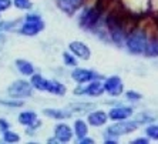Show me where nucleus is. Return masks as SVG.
I'll return each instance as SVG.
<instances>
[{
  "label": "nucleus",
  "instance_id": "f257e3e1",
  "mask_svg": "<svg viewBox=\"0 0 158 144\" xmlns=\"http://www.w3.org/2000/svg\"><path fill=\"white\" fill-rule=\"evenodd\" d=\"M125 17L123 13H120L118 10L113 11L108 19H107V27L110 32V36L113 39V41H115L117 44H121L125 36Z\"/></svg>",
  "mask_w": 158,
  "mask_h": 144
},
{
  "label": "nucleus",
  "instance_id": "f03ea898",
  "mask_svg": "<svg viewBox=\"0 0 158 144\" xmlns=\"http://www.w3.org/2000/svg\"><path fill=\"white\" fill-rule=\"evenodd\" d=\"M127 49L132 54H141V53H145V49L148 44V39L145 36L144 32L141 30H134L131 34L127 36Z\"/></svg>",
  "mask_w": 158,
  "mask_h": 144
},
{
  "label": "nucleus",
  "instance_id": "7ed1b4c3",
  "mask_svg": "<svg viewBox=\"0 0 158 144\" xmlns=\"http://www.w3.org/2000/svg\"><path fill=\"white\" fill-rule=\"evenodd\" d=\"M44 29V22L40 16L37 15H29L26 17V22L20 29V33L24 36H36Z\"/></svg>",
  "mask_w": 158,
  "mask_h": 144
},
{
  "label": "nucleus",
  "instance_id": "20e7f679",
  "mask_svg": "<svg viewBox=\"0 0 158 144\" xmlns=\"http://www.w3.org/2000/svg\"><path fill=\"white\" fill-rule=\"evenodd\" d=\"M101 13H103V10H101L98 6L84 10L80 15V26L83 27V29H87V30L93 29V27L97 24V22H98Z\"/></svg>",
  "mask_w": 158,
  "mask_h": 144
},
{
  "label": "nucleus",
  "instance_id": "39448f33",
  "mask_svg": "<svg viewBox=\"0 0 158 144\" xmlns=\"http://www.w3.org/2000/svg\"><path fill=\"white\" fill-rule=\"evenodd\" d=\"M33 93L31 86L24 80H17L9 87V94L15 99H23V97H30Z\"/></svg>",
  "mask_w": 158,
  "mask_h": 144
},
{
  "label": "nucleus",
  "instance_id": "423d86ee",
  "mask_svg": "<svg viewBox=\"0 0 158 144\" xmlns=\"http://www.w3.org/2000/svg\"><path fill=\"white\" fill-rule=\"evenodd\" d=\"M137 121H123L114 124V126L108 127L107 133L111 134V136H121V134H128L134 130H137Z\"/></svg>",
  "mask_w": 158,
  "mask_h": 144
},
{
  "label": "nucleus",
  "instance_id": "0eeeda50",
  "mask_svg": "<svg viewBox=\"0 0 158 144\" xmlns=\"http://www.w3.org/2000/svg\"><path fill=\"white\" fill-rule=\"evenodd\" d=\"M104 89L106 91L110 94V96H120L123 91H124V86L121 83V78L118 76H113V77H108L104 83Z\"/></svg>",
  "mask_w": 158,
  "mask_h": 144
},
{
  "label": "nucleus",
  "instance_id": "6e6552de",
  "mask_svg": "<svg viewBox=\"0 0 158 144\" xmlns=\"http://www.w3.org/2000/svg\"><path fill=\"white\" fill-rule=\"evenodd\" d=\"M69 47H70L71 53H73L76 57H80V59H83V60H88L91 57V50H90V49L87 47V44L83 43V41H71Z\"/></svg>",
  "mask_w": 158,
  "mask_h": 144
},
{
  "label": "nucleus",
  "instance_id": "1a4fd4ad",
  "mask_svg": "<svg viewBox=\"0 0 158 144\" xmlns=\"http://www.w3.org/2000/svg\"><path fill=\"white\" fill-rule=\"evenodd\" d=\"M54 136H56V140L60 141V143H67L70 141V138L73 137V130L67 124H59L56 126L54 129Z\"/></svg>",
  "mask_w": 158,
  "mask_h": 144
},
{
  "label": "nucleus",
  "instance_id": "9d476101",
  "mask_svg": "<svg viewBox=\"0 0 158 144\" xmlns=\"http://www.w3.org/2000/svg\"><path fill=\"white\" fill-rule=\"evenodd\" d=\"M71 77H73V80L77 81V83H87V81L94 80L96 74L90 70H85V69H76L71 73Z\"/></svg>",
  "mask_w": 158,
  "mask_h": 144
},
{
  "label": "nucleus",
  "instance_id": "9b49d317",
  "mask_svg": "<svg viewBox=\"0 0 158 144\" xmlns=\"http://www.w3.org/2000/svg\"><path fill=\"white\" fill-rule=\"evenodd\" d=\"M131 114H132V110L130 107H115V108H111L108 117H110L111 120H117V121H120V120L128 118Z\"/></svg>",
  "mask_w": 158,
  "mask_h": 144
},
{
  "label": "nucleus",
  "instance_id": "f8f14e48",
  "mask_svg": "<svg viewBox=\"0 0 158 144\" xmlns=\"http://www.w3.org/2000/svg\"><path fill=\"white\" fill-rule=\"evenodd\" d=\"M81 0H57V6L61 9L64 13H73L78 9Z\"/></svg>",
  "mask_w": 158,
  "mask_h": 144
},
{
  "label": "nucleus",
  "instance_id": "ddd939ff",
  "mask_svg": "<svg viewBox=\"0 0 158 144\" xmlns=\"http://www.w3.org/2000/svg\"><path fill=\"white\" fill-rule=\"evenodd\" d=\"M108 116L104 113V111H94V113H90L88 114V123L94 127H100L106 124Z\"/></svg>",
  "mask_w": 158,
  "mask_h": 144
},
{
  "label": "nucleus",
  "instance_id": "4468645a",
  "mask_svg": "<svg viewBox=\"0 0 158 144\" xmlns=\"http://www.w3.org/2000/svg\"><path fill=\"white\" fill-rule=\"evenodd\" d=\"M104 86L100 83V81H91L90 84L85 87L83 91L87 94V96H91V97H97V96H101L104 93Z\"/></svg>",
  "mask_w": 158,
  "mask_h": 144
},
{
  "label": "nucleus",
  "instance_id": "2eb2a0df",
  "mask_svg": "<svg viewBox=\"0 0 158 144\" xmlns=\"http://www.w3.org/2000/svg\"><path fill=\"white\" fill-rule=\"evenodd\" d=\"M48 81L50 80L44 78L40 74H33V76H31V84H33V87L37 90H41V91H47Z\"/></svg>",
  "mask_w": 158,
  "mask_h": 144
},
{
  "label": "nucleus",
  "instance_id": "dca6fc26",
  "mask_svg": "<svg viewBox=\"0 0 158 144\" xmlns=\"http://www.w3.org/2000/svg\"><path fill=\"white\" fill-rule=\"evenodd\" d=\"M16 66H17L19 71L22 74H24V76H33L34 67H33V64L29 63L27 60H22V59L16 60Z\"/></svg>",
  "mask_w": 158,
  "mask_h": 144
},
{
  "label": "nucleus",
  "instance_id": "f3484780",
  "mask_svg": "<svg viewBox=\"0 0 158 144\" xmlns=\"http://www.w3.org/2000/svg\"><path fill=\"white\" fill-rule=\"evenodd\" d=\"M36 113L34 111H23L19 114V121L22 123L23 126H30V124H33L36 121Z\"/></svg>",
  "mask_w": 158,
  "mask_h": 144
},
{
  "label": "nucleus",
  "instance_id": "a211bd4d",
  "mask_svg": "<svg viewBox=\"0 0 158 144\" xmlns=\"http://www.w3.org/2000/svg\"><path fill=\"white\" fill-rule=\"evenodd\" d=\"M44 114L47 116V117L50 118H57V120H60V118H67L70 117V113L66 110H56V108H46L44 110Z\"/></svg>",
  "mask_w": 158,
  "mask_h": 144
},
{
  "label": "nucleus",
  "instance_id": "6ab92c4d",
  "mask_svg": "<svg viewBox=\"0 0 158 144\" xmlns=\"http://www.w3.org/2000/svg\"><path fill=\"white\" fill-rule=\"evenodd\" d=\"M47 91L52 93V94H57V96H63L64 93H66V87L61 84V83H59V81L56 80H50L48 81V87H47Z\"/></svg>",
  "mask_w": 158,
  "mask_h": 144
},
{
  "label": "nucleus",
  "instance_id": "aec40b11",
  "mask_svg": "<svg viewBox=\"0 0 158 144\" xmlns=\"http://www.w3.org/2000/svg\"><path fill=\"white\" fill-rule=\"evenodd\" d=\"M74 131H76V136L78 137V140L84 138L88 133V127L85 126V123L83 120H77L74 123Z\"/></svg>",
  "mask_w": 158,
  "mask_h": 144
},
{
  "label": "nucleus",
  "instance_id": "412c9836",
  "mask_svg": "<svg viewBox=\"0 0 158 144\" xmlns=\"http://www.w3.org/2000/svg\"><path fill=\"white\" fill-rule=\"evenodd\" d=\"M145 54L150 56V57H155V56H158V40L157 39L148 41L147 49H145Z\"/></svg>",
  "mask_w": 158,
  "mask_h": 144
},
{
  "label": "nucleus",
  "instance_id": "4be33fe9",
  "mask_svg": "<svg viewBox=\"0 0 158 144\" xmlns=\"http://www.w3.org/2000/svg\"><path fill=\"white\" fill-rule=\"evenodd\" d=\"M3 140L6 141V143H17V141L20 140V137H19V134L6 130V131L3 133Z\"/></svg>",
  "mask_w": 158,
  "mask_h": 144
},
{
  "label": "nucleus",
  "instance_id": "5701e85b",
  "mask_svg": "<svg viewBox=\"0 0 158 144\" xmlns=\"http://www.w3.org/2000/svg\"><path fill=\"white\" fill-rule=\"evenodd\" d=\"M145 133H147V136L150 137V138L158 140V126H154V124L148 126L147 129H145Z\"/></svg>",
  "mask_w": 158,
  "mask_h": 144
},
{
  "label": "nucleus",
  "instance_id": "b1692460",
  "mask_svg": "<svg viewBox=\"0 0 158 144\" xmlns=\"http://www.w3.org/2000/svg\"><path fill=\"white\" fill-rule=\"evenodd\" d=\"M15 6L17 9L24 10V9H30V7H31V3H30V0H15Z\"/></svg>",
  "mask_w": 158,
  "mask_h": 144
},
{
  "label": "nucleus",
  "instance_id": "393cba45",
  "mask_svg": "<svg viewBox=\"0 0 158 144\" xmlns=\"http://www.w3.org/2000/svg\"><path fill=\"white\" fill-rule=\"evenodd\" d=\"M63 60H64V63H66L67 66H76V64H77L76 57L69 54V53H64V54H63Z\"/></svg>",
  "mask_w": 158,
  "mask_h": 144
},
{
  "label": "nucleus",
  "instance_id": "a878e982",
  "mask_svg": "<svg viewBox=\"0 0 158 144\" xmlns=\"http://www.w3.org/2000/svg\"><path fill=\"white\" fill-rule=\"evenodd\" d=\"M0 103L4 104V106H11V107H20V106H23V103H20V101H6V100H0Z\"/></svg>",
  "mask_w": 158,
  "mask_h": 144
},
{
  "label": "nucleus",
  "instance_id": "bb28decb",
  "mask_svg": "<svg viewBox=\"0 0 158 144\" xmlns=\"http://www.w3.org/2000/svg\"><path fill=\"white\" fill-rule=\"evenodd\" d=\"M11 6V0H0V11L6 10Z\"/></svg>",
  "mask_w": 158,
  "mask_h": 144
},
{
  "label": "nucleus",
  "instance_id": "cd10ccee",
  "mask_svg": "<svg viewBox=\"0 0 158 144\" xmlns=\"http://www.w3.org/2000/svg\"><path fill=\"white\" fill-rule=\"evenodd\" d=\"M127 99H130V100H138V99H141V96L138 94V93L127 91Z\"/></svg>",
  "mask_w": 158,
  "mask_h": 144
},
{
  "label": "nucleus",
  "instance_id": "c85d7f7f",
  "mask_svg": "<svg viewBox=\"0 0 158 144\" xmlns=\"http://www.w3.org/2000/svg\"><path fill=\"white\" fill-rule=\"evenodd\" d=\"M9 127H10V124H9L6 120H3V118H0V130H3V131H6V130H9Z\"/></svg>",
  "mask_w": 158,
  "mask_h": 144
},
{
  "label": "nucleus",
  "instance_id": "c756f323",
  "mask_svg": "<svg viewBox=\"0 0 158 144\" xmlns=\"http://www.w3.org/2000/svg\"><path fill=\"white\" fill-rule=\"evenodd\" d=\"M132 143H134V144H147L148 140H147V138H137V140H134Z\"/></svg>",
  "mask_w": 158,
  "mask_h": 144
},
{
  "label": "nucleus",
  "instance_id": "7c9ffc66",
  "mask_svg": "<svg viewBox=\"0 0 158 144\" xmlns=\"http://www.w3.org/2000/svg\"><path fill=\"white\" fill-rule=\"evenodd\" d=\"M78 141H80V143H94L91 138H81V140H78Z\"/></svg>",
  "mask_w": 158,
  "mask_h": 144
}]
</instances>
